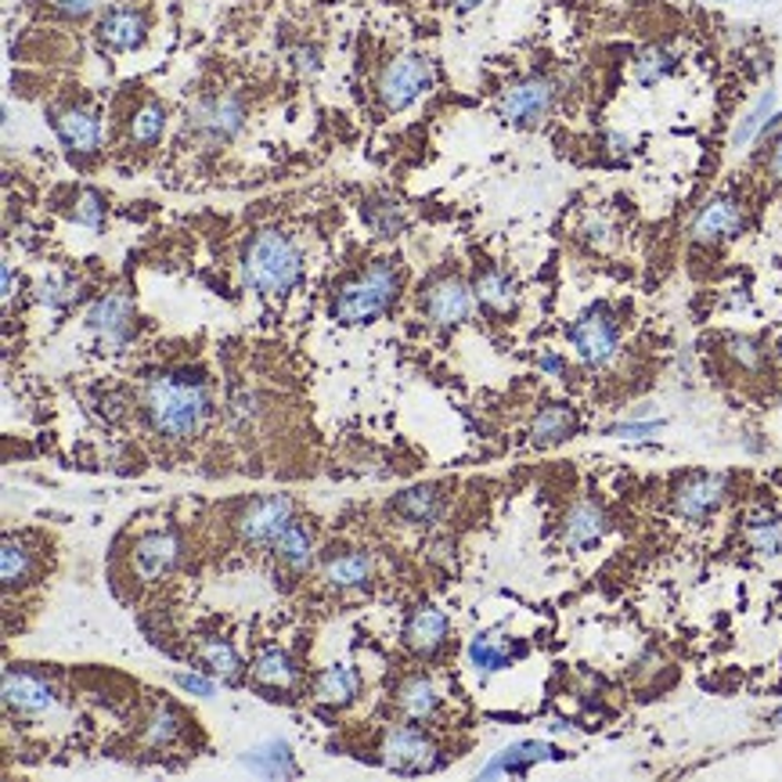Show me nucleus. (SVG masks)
<instances>
[{
	"mask_svg": "<svg viewBox=\"0 0 782 782\" xmlns=\"http://www.w3.org/2000/svg\"><path fill=\"white\" fill-rule=\"evenodd\" d=\"M213 408L210 386L199 375L163 372L144 386V418L166 440H187L206 426Z\"/></svg>",
	"mask_w": 782,
	"mask_h": 782,
	"instance_id": "obj_1",
	"label": "nucleus"
},
{
	"mask_svg": "<svg viewBox=\"0 0 782 782\" xmlns=\"http://www.w3.org/2000/svg\"><path fill=\"white\" fill-rule=\"evenodd\" d=\"M303 278V253L282 231H260L242 253V285L260 296H285Z\"/></svg>",
	"mask_w": 782,
	"mask_h": 782,
	"instance_id": "obj_2",
	"label": "nucleus"
},
{
	"mask_svg": "<svg viewBox=\"0 0 782 782\" xmlns=\"http://www.w3.org/2000/svg\"><path fill=\"white\" fill-rule=\"evenodd\" d=\"M397 293H400L397 264L394 260H375L365 274H357L351 285L339 288L336 303H332V317H336L339 325H368L394 307Z\"/></svg>",
	"mask_w": 782,
	"mask_h": 782,
	"instance_id": "obj_3",
	"label": "nucleus"
},
{
	"mask_svg": "<svg viewBox=\"0 0 782 782\" xmlns=\"http://www.w3.org/2000/svg\"><path fill=\"white\" fill-rule=\"evenodd\" d=\"M570 346L577 351V357L585 360L588 368H602L610 365L620 351V322L610 307H591L585 311L577 322L570 325Z\"/></svg>",
	"mask_w": 782,
	"mask_h": 782,
	"instance_id": "obj_4",
	"label": "nucleus"
},
{
	"mask_svg": "<svg viewBox=\"0 0 782 782\" xmlns=\"http://www.w3.org/2000/svg\"><path fill=\"white\" fill-rule=\"evenodd\" d=\"M433 87V65L423 54H400L383 69L379 98L389 112H404Z\"/></svg>",
	"mask_w": 782,
	"mask_h": 782,
	"instance_id": "obj_5",
	"label": "nucleus"
},
{
	"mask_svg": "<svg viewBox=\"0 0 782 782\" xmlns=\"http://www.w3.org/2000/svg\"><path fill=\"white\" fill-rule=\"evenodd\" d=\"M556 105V83L548 77H527L501 94V115L512 126H538Z\"/></svg>",
	"mask_w": 782,
	"mask_h": 782,
	"instance_id": "obj_6",
	"label": "nucleus"
},
{
	"mask_svg": "<svg viewBox=\"0 0 782 782\" xmlns=\"http://www.w3.org/2000/svg\"><path fill=\"white\" fill-rule=\"evenodd\" d=\"M242 126H245V101L238 94L206 98L187 112V130H195L206 141H231Z\"/></svg>",
	"mask_w": 782,
	"mask_h": 782,
	"instance_id": "obj_7",
	"label": "nucleus"
},
{
	"mask_svg": "<svg viewBox=\"0 0 782 782\" xmlns=\"http://www.w3.org/2000/svg\"><path fill=\"white\" fill-rule=\"evenodd\" d=\"M473 303H476L473 285H466L461 278H437L423 293V299H418V307H423V314L433 325L455 328L461 322H469Z\"/></svg>",
	"mask_w": 782,
	"mask_h": 782,
	"instance_id": "obj_8",
	"label": "nucleus"
},
{
	"mask_svg": "<svg viewBox=\"0 0 782 782\" xmlns=\"http://www.w3.org/2000/svg\"><path fill=\"white\" fill-rule=\"evenodd\" d=\"M383 761H386V769L404 772V775L440 769L437 747H433L429 735H423L418 729H394L389 732L383 740Z\"/></svg>",
	"mask_w": 782,
	"mask_h": 782,
	"instance_id": "obj_9",
	"label": "nucleus"
},
{
	"mask_svg": "<svg viewBox=\"0 0 782 782\" xmlns=\"http://www.w3.org/2000/svg\"><path fill=\"white\" fill-rule=\"evenodd\" d=\"M288 519H293V501L285 495H267L242 509L238 534H242V541H250V545H274V538L288 527Z\"/></svg>",
	"mask_w": 782,
	"mask_h": 782,
	"instance_id": "obj_10",
	"label": "nucleus"
},
{
	"mask_svg": "<svg viewBox=\"0 0 782 782\" xmlns=\"http://www.w3.org/2000/svg\"><path fill=\"white\" fill-rule=\"evenodd\" d=\"M725 498H729V476L703 473L674 490V512L689 519V524H703L707 516H714L725 505Z\"/></svg>",
	"mask_w": 782,
	"mask_h": 782,
	"instance_id": "obj_11",
	"label": "nucleus"
},
{
	"mask_svg": "<svg viewBox=\"0 0 782 782\" xmlns=\"http://www.w3.org/2000/svg\"><path fill=\"white\" fill-rule=\"evenodd\" d=\"M87 325H91L94 336L112 346V351H120L130 339H134V328H138V314H134V303H130L123 293H109L101 296L91 314H87Z\"/></svg>",
	"mask_w": 782,
	"mask_h": 782,
	"instance_id": "obj_12",
	"label": "nucleus"
},
{
	"mask_svg": "<svg viewBox=\"0 0 782 782\" xmlns=\"http://www.w3.org/2000/svg\"><path fill=\"white\" fill-rule=\"evenodd\" d=\"M743 227H747L743 202L732 199V195H714V199L707 202V206L697 213V221H692V242H700V245H718V242L735 238Z\"/></svg>",
	"mask_w": 782,
	"mask_h": 782,
	"instance_id": "obj_13",
	"label": "nucleus"
},
{
	"mask_svg": "<svg viewBox=\"0 0 782 782\" xmlns=\"http://www.w3.org/2000/svg\"><path fill=\"white\" fill-rule=\"evenodd\" d=\"M4 703L14 714L37 718V714H48L58 700H54V689L43 682L40 674L11 668V671H4Z\"/></svg>",
	"mask_w": 782,
	"mask_h": 782,
	"instance_id": "obj_14",
	"label": "nucleus"
},
{
	"mask_svg": "<svg viewBox=\"0 0 782 782\" xmlns=\"http://www.w3.org/2000/svg\"><path fill=\"white\" fill-rule=\"evenodd\" d=\"M562 754L552 743H541V740H519L512 747L498 750L495 758L487 761V769L480 772L484 779H495V775H527L534 764L541 761H559Z\"/></svg>",
	"mask_w": 782,
	"mask_h": 782,
	"instance_id": "obj_15",
	"label": "nucleus"
},
{
	"mask_svg": "<svg viewBox=\"0 0 782 782\" xmlns=\"http://www.w3.org/2000/svg\"><path fill=\"white\" fill-rule=\"evenodd\" d=\"M181 559V545L173 534H144V538L134 545V570L144 577V581H159V577H166L173 567H177Z\"/></svg>",
	"mask_w": 782,
	"mask_h": 782,
	"instance_id": "obj_16",
	"label": "nucleus"
},
{
	"mask_svg": "<svg viewBox=\"0 0 782 782\" xmlns=\"http://www.w3.org/2000/svg\"><path fill=\"white\" fill-rule=\"evenodd\" d=\"M144 37H149V22L134 8H112L105 19L98 22V40L112 51H138Z\"/></svg>",
	"mask_w": 782,
	"mask_h": 782,
	"instance_id": "obj_17",
	"label": "nucleus"
},
{
	"mask_svg": "<svg viewBox=\"0 0 782 782\" xmlns=\"http://www.w3.org/2000/svg\"><path fill=\"white\" fill-rule=\"evenodd\" d=\"M606 534H610V519H606V512L596 501H581V505H573L567 516L562 541H567V548H573V552H588V548H596Z\"/></svg>",
	"mask_w": 782,
	"mask_h": 782,
	"instance_id": "obj_18",
	"label": "nucleus"
},
{
	"mask_svg": "<svg viewBox=\"0 0 782 782\" xmlns=\"http://www.w3.org/2000/svg\"><path fill=\"white\" fill-rule=\"evenodd\" d=\"M54 134L69 152H77V155H91L101 144V126L94 120V112H87V109L54 112Z\"/></svg>",
	"mask_w": 782,
	"mask_h": 782,
	"instance_id": "obj_19",
	"label": "nucleus"
},
{
	"mask_svg": "<svg viewBox=\"0 0 782 782\" xmlns=\"http://www.w3.org/2000/svg\"><path fill=\"white\" fill-rule=\"evenodd\" d=\"M274 556H278L282 567H288L293 573H303V570H311V562H314V527L311 524H303V519H288V527L274 538Z\"/></svg>",
	"mask_w": 782,
	"mask_h": 782,
	"instance_id": "obj_20",
	"label": "nucleus"
},
{
	"mask_svg": "<svg viewBox=\"0 0 782 782\" xmlns=\"http://www.w3.org/2000/svg\"><path fill=\"white\" fill-rule=\"evenodd\" d=\"M404 642H408L412 653L433 657L447 642V617L437 610V606H423V610H415L408 624H404Z\"/></svg>",
	"mask_w": 782,
	"mask_h": 782,
	"instance_id": "obj_21",
	"label": "nucleus"
},
{
	"mask_svg": "<svg viewBox=\"0 0 782 782\" xmlns=\"http://www.w3.org/2000/svg\"><path fill=\"white\" fill-rule=\"evenodd\" d=\"M577 429V412L570 404H545L530 426V440L538 447H556L567 437H573Z\"/></svg>",
	"mask_w": 782,
	"mask_h": 782,
	"instance_id": "obj_22",
	"label": "nucleus"
},
{
	"mask_svg": "<svg viewBox=\"0 0 782 782\" xmlns=\"http://www.w3.org/2000/svg\"><path fill=\"white\" fill-rule=\"evenodd\" d=\"M238 764L242 769H250V772L267 775V779H293L296 775L293 750H288V743H278V740L245 750V754L238 758Z\"/></svg>",
	"mask_w": 782,
	"mask_h": 782,
	"instance_id": "obj_23",
	"label": "nucleus"
},
{
	"mask_svg": "<svg viewBox=\"0 0 782 782\" xmlns=\"http://www.w3.org/2000/svg\"><path fill=\"white\" fill-rule=\"evenodd\" d=\"M473 293H476V299H480L487 311H495V314H512L519 307L516 282L505 271H498V267L484 271L480 278L473 282Z\"/></svg>",
	"mask_w": 782,
	"mask_h": 782,
	"instance_id": "obj_24",
	"label": "nucleus"
},
{
	"mask_svg": "<svg viewBox=\"0 0 782 782\" xmlns=\"http://www.w3.org/2000/svg\"><path fill=\"white\" fill-rule=\"evenodd\" d=\"M372 581V559L368 552H343L336 559L325 562V585L351 591V588H365Z\"/></svg>",
	"mask_w": 782,
	"mask_h": 782,
	"instance_id": "obj_25",
	"label": "nucleus"
},
{
	"mask_svg": "<svg viewBox=\"0 0 782 782\" xmlns=\"http://www.w3.org/2000/svg\"><path fill=\"white\" fill-rule=\"evenodd\" d=\"M394 512L408 524L426 527L433 519H440L444 512V498H440V487H412L394 501Z\"/></svg>",
	"mask_w": 782,
	"mask_h": 782,
	"instance_id": "obj_26",
	"label": "nucleus"
},
{
	"mask_svg": "<svg viewBox=\"0 0 782 782\" xmlns=\"http://www.w3.org/2000/svg\"><path fill=\"white\" fill-rule=\"evenodd\" d=\"M437 707H440L437 689H433V682H429V678H423V674L408 678V682L397 689V711H400L404 718L426 721V718L437 714Z\"/></svg>",
	"mask_w": 782,
	"mask_h": 782,
	"instance_id": "obj_27",
	"label": "nucleus"
},
{
	"mask_svg": "<svg viewBox=\"0 0 782 782\" xmlns=\"http://www.w3.org/2000/svg\"><path fill=\"white\" fill-rule=\"evenodd\" d=\"M314 697L322 703H332V707H346L357 697L354 668H346V663H332V668H325L314 682Z\"/></svg>",
	"mask_w": 782,
	"mask_h": 782,
	"instance_id": "obj_28",
	"label": "nucleus"
},
{
	"mask_svg": "<svg viewBox=\"0 0 782 782\" xmlns=\"http://www.w3.org/2000/svg\"><path fill=\"white\" fill-rule=\"evenodd\" d=\"M512 657H516V649L509 642L495 639V634H476L469 642V663L476 668V674H484V678L505 671L512 663Z\"/></svg>",
	"mask_w": 782,
	"mask_h": 782,
	"instance_id": "obj_29",
	"label": "nucleus"
},
{
	"mask_svg": "<svg viewBox=\"0 0 782 782\" xmlns=\"http://www.w3.org/2000/svg\"><path fill=\"white\" fill-rule=\"evenodd\" d=\"M296 663L288 660L282 649H264L253 663V682L256 685H267V689H293L296 685Z\"/></svg>",
	"mask_w": 782,
	"mask_h": 782,
	"instance_id": "obj_30",
	"label": "nucleus"
},
{
	"mask_svg": "<svg viewBox=\"0 0 782 782\" xmlns=\"http://www.w3.org/2000/svg\"><path fill=\"white\" fill-rule=\"evenodd\" d=\"M775 105H779V94L769 87V91L754 101V109H750L740 120V126L732 130V149H743V144H750L758 134H764L769 123L775 120Z\"/></svg>",
	"mask_w": 782,
	"mask_h": 782,
	"instance_id": "obj_31",
	"label": "nucleus"
},
{
	"mask_svg": "<svg viewBox=\"0 0 782 782\" xmlns=\"http://www.w3.org/2000/svg\"><path fill=\"white\" fill-rule=\"evenodd\" d=\"M77 296H80V282L72 278V274H62V271L40 274L37 285H33V299L43 303V307H51V311L69 307V303L77 299Z\"/></svg>",
	"mask_w": 782,
	"mask_h": 782,
	"instance_id": "obj_32",
	"label": "nucleus"
},
{
	"mask_svg": "<svg viewBox=\"0 0 782 782\" xmlns=\"http://www.w3.org/2000/svg\"><path fill=\"white\" fill-rule=\"evenodd\" d=\"M360 216H365V224L375 231L379 238H397L404 227H408V213H404L400 202L394 199H375L368 202L365 210H360Z\"/></svg>",
	"mask_w": 782,
	"mask_h": 782,
	"instance_id": "obj_33",
	"label": "nucleus"
},
{
	"mask_svg": "<svg viewBox=\"0 0 782 782\" xmlns=\"http://www.w3.org/2000/svg\"><path fill=\"white\" fill-rule=\"evenodd\" d=\"M674 69H678V54L671 48H660V43H653V48H646L634 58V80L642 87H657L660 80H668Z\"/></svg>",
	"mask_w": 782,
	"mask_h": 782,
	"instance_id": "obj_34",
	"label": "nucleus"
},
{
	"mask_svg": "<svg viewBox=\"0 0 782 782\" xmlns=\"http://www.w3.org/2000/svg\"><path fill=\"white\" fill-rule=\"evenodd\" d=\"M747 541L758 556H779L782 552V527L769 512H754L747 519Z\"/></svg>",
	"mask_w": 782,
	"mask_h": 782,
	"instance_id": "obj_35",
	"label": "nucleus"
},
{
	"mask_svg": "<svg viewBox=\"0 0 782 782\" xmlns=\"http://www.w3.org/2000/svg\"><path fill=\"white\" fill-rule=\"evenodd\" d=\"M199 660H202V668H206L213 678H221V682H235V678L242 674V660L227 642H206L199 649Z\"/></svg>",
	"mask_w": 782,
	"mask_h": 782,
	"instance_id": "obj_36",
	"label": "nucleus"
},
{
	"mask_svg": "<svg viewBox=\"0 0 782 782\" xmlns=\"http://www.w3.org/2000/svg\"><path fill=\"white\" fill-rule=\"evenodd\" d=\"M163 130H166V112H163V105L149 101V105H141L134 112V120H130V141L141 144V149H149V144L163 138Z\"/></svg>",
	"mask_w": 782,
	"mask_h": 782,
	"instance_id": "obj_37",
	"label": "nucleus"
},
{
	"mask_svg": "<svg viewBox=\"0 0 782 782\" xmlns=\"http://www.w3.org/2000/svg\"><path fill=\"white\" fill-rule=\"evenodd\" d=\"M29 567H33V559H29L26 545H19L14 538L4 541V552H0V577H4V585L14 588L22 585L29 577Z\"/></svg>",
	"mask_w": 782,
	"mask_h": 782,
	"instance_id": "obj_38",
	"label": "nucleus"
},
{
	"mask_svg": "<svg viewBox=\"0 0 782 782\" xmlns=\"http://www.w3.org/2000/svg\"><path fill=\"white\" fill-rule=\"evenodd\" d=\"M581 238L588 245H596V250H610V245L617 242V224L610 221V213L591 210L581 221Z\"/></svg>",
	"mask_w": 782,
	"mask_h": 782,
	"instance_id": "obj_39",
	"label": "nucleus"
},
{
	"mask_svg": "<svg viewBox=\"0 0 782 782\" xmlns=\"http://www.w3.org/2000/svg\"><path fill=\"white\" fill-rule=\"evenodd\" d=\"M69 216L77 224H83V227H101V224H105V202H101V195L91 192V187H83V192L72 199Z\"/></svg>",
	"mask_w": 782,
	"mask_h": 782,
	"instance_id": "obj_40",
	"label": "nucleus"
},
{
	"mask_svg": "<svg viewBox=\"0 0 782 782\" xmlns=\"http://www.w3.org/2000/svg\"><path fill=\"white\" fill-rule=\"evenodd\" d=\"M177 732H181V718L173 707H155V714H152V725H149V743L152 747H170L173 740H177Z\"/></svg>",
	"mask_w": 782,
	"mask_h": 782,
	"instance_id": "obj_41",
	"label": "nucleus"
},
{
	"mask_svg": "<svg viewBox=\"0 0 782 782\" xmlns=\"http://www.w3.org/2000/svg\"><path fill=\"white\" fill-rule=\"evenodd\" d=\"M729 357L747 372H761L764 365V346L754 336H729Z\"/></svg>",
	"mask_w": 782,
	"mask_h": 782,
	"instance_id": "obj_42",
	"label": "nucleus"
},
{
	"mask_svg": "<svg viewBox=\"0 0 782 782\" xmlns=\"http://www.w3.org/2000/svg\"><path fill=\"white\" fill-rule=\"evenodd\" d=\"M227 415H231V423L235 426H250L253 418L260 415V400H256L253 389H238V394L231 397V404H227Z\"/></svg>",
	"mask_w": 782,
	"mask_h": 782,
	"instance_id": "obj_43",
	"label": "nucleus"
},
{
	"mask_svg": "<svg viewBox=\"0 0 782 782\" xmlns=\"http://www.w3.org/2000/svg\"><path fill=\"white\" fill-rule=\"evenodd\" d=\"M663 429V423H617L606 429V437H617V440H646V437H657V433Z\"/></svg>",
	"mask_w": 782,
	"mask_h": 782,
	"instance_id": "obj_44",
	"label": "nucleus"
},
{
	"mask_svg": "<svg viewBox=\"0 0 782 782\" xmlns=\"http://www.w3.org/2000/svg\"><path fill=\"white\" fill-rule=\"evenodd\" d=\"M101 0H51V8L62 14V19H87Z\"/></svg>",
	"mask_w": 782,
	"mask_h": 782,
	"instance_id": "obj_45",
	"label": "nucleus"
},
{
	"mask_svg": "<svg viewBox=\"0 0 782 782\" xmlns=\"http://www.w3.org/2000/svg\"><path fill=\"white\" fill-rule=\"evenodd\" d=\"M288 58H293V65L303 72V77H317V72H322V54H317L314 48H296Z\"/></svg>",
	"mask_w": 782,
	"mask_h": 782,
	"instance_id": "obj_46",
	"label": "nucleus"
},
{
	"mask_svg": "<svg viewBox=\"0 0 782 782\" xmlns=\"http://www.w3.org/2000/svg\"><path fill=\"white\" fill-rule=\"evenodd\" d=\"M177 685L187 689V692H195V697H213V682H206V678H199V674H181Z\"/></svg>",
	"mask_w": 782,
	"mask_h": 782,
	"instance_id": "obj_47",
	"label": "nucleus"
},
{
	"mask_svg": "<svg viewBox=\"0 0 782 782\" xmlns=\"http://www.w3.org/2000/svg\"><path fill=\"white\" fill-rule=\"evenodd\" d=\"M769 173H772V181L782 184V134L772 141V152H769Z\"/></svg>",
	"mask_w": 782,
	"mask_h": 782,
	"instance_id": "obj_48",
	"label": "nucleus"
},
{
	"mask_svg": "<svg viewBox=\"0 0 782 782\" xmlns=\"http://www.w3.org/2000/svg\"><path fill=\"white\" fill-rule=\"evenodd\" d=\"M538 368L548 372V375H562V372H567V360H562L559 354H552V351H545V354L538 357Z\"/></svg>",
	"mask_w": 782,
	"mask_h": 782,
	"instance_id": "obj_49",
	"label": "nucleus"
},
{
	"mask_svg": "<svg viewBox=\"0 0 782 782\" xmlns=\"http://www.w3.org/2000/svg\"><path fill=\"white\" fill-rule=\"evenodd\" d=\"M606 144H610V155H628L631 152V141L624 134H606Z\"/></svg>",
	"mask_w": 782,
	"mask_h": 782,
	"instance_id": "obj_50",
	"label": "nucleus"
},
{
	"mask_svg": "<svg viewBox=\"0 0 782 782\" xmlns=\"http://www.w3.org/2000/svg\"><path fill=\"white\" fill-rule=\"evenodd\" d=\"M480 4H484V0H455V8H458L461 14L473 11V8H480Z\"/></svg>",
	"mask_w": 782,
	"mask_h": 782,
	"instance_id": "obj_51",
	"label": "nucleus"
},
{
	"mask_svg": "<svg viewBox=\"0 0 782 782\" xmlns=\"http://www.w3.org/2000/svg\"><path fill=\"white\" fill-rule=\"evenodd\" d=\"M4 299H11V264H4Z\"/></svg>",
	"mask_w": 782,
	"mask_h": 782,
	"instance_id": "obj_52",
	"label": "nucleus"
},
{
	"mask_svg": "<svg viewBox=\"0 0 782 782\" xmlns=\"http://www.w3.org/2000/svg\"><path fill=\"white\" fill-rule=\"evenodd\" d=\"M772 721H775V725H779V729H782V711H779V714H775V718H772Z\"/></svg>",
	"mask_w": 782,
	"mask_h": 782,
	"instance_id": "obj_53",
	"label": "nucleus"
},
{
	"mask_svg": "<svg viewBox=\"0 0 782 782\" xmlns=\"http://www.w3.org/2000/svg\"><path fill=\"white\" fill-rule=\"evenodd\" d=\"M775 354H779V360H782V336H779V346H775Z\"/></svg>",
	"mask_w": 782,
	"mask_h": 782,
	"instance_id": "obj_54",
	"label": "nucleus"
}]
</instances>
